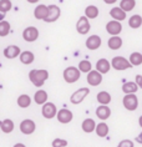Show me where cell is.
I'll return each mask as SVG.
<instances>
[{"label":"cell","mask_w":142,"mask_h":147,"mask_svg":"<svg viewBox=\"0 0 142 147\" xmlns=\"http://www.w3.org/2000/svg\"><path fill=\"white\" fill-rule=\"evenodd\" d=\"M29 79L34 86L41 87L46 80L49 79V72L46 70H31L29 72Z\"/></svg>","instance_id":"obj_1"},{"label":"cell","mask_w":142,"mask_h":147,"mask_svg":"<svg viewBox=\"0 0 142 147\" xmlns=\"http://www.w3.org/2000/svg\"><path fill=\"white\" fill-rule=\"evenodd\" d=\"M80 75H81V72H80L77 67H75V66H69V67L64 70V80L67 84L76 82L80 79Z\"/></svg>","instance_id":"obj_2"},{"label":"cell","mask_w":142,"mask_h":147,"mask_svg":"<svg viewBox=\"0 0 142 147\" xmlns=\"http://www.w3.org/2000/svg\"><path fill=\"white\" fill-rule=\"evenodd\" d=\"M110 66H112V67L115 70H117V71H123V70L132 67L131 64L129 62V60L125 59L123 56H115L112 59V61L110 62Z\"/></svg>","instance_id":"obj_3"},{"label":"cell","mask_w":142,"mask_h":147,"mask_svg":"<svg viewBox=\"0 0 142 147\" xmlns=\"http://www.w3.org/2000/svg\"><path fill=\"white\" fill-rule=\"evenodd\" d=\"M89 94H90V90L87 89V87H81V89L76 90L75 92L71 95L70 102H71V104H74V105L81 104V102L85 100V97H86Z\"/></svg>","instance_id":"obj_4"},{"label":"cell","mask_w":142,"mask_h":147,"mask_svg":"<svg viewBox=\"0 0 142 147\" xmlns=\"http://www.w3.org/2000/svg\"><path fill=\"white\" fill-rule=\"evenodd\" d=\"M122 104L125 106L126 110H129V111H135V110L138 107V98L135 94L125 95V97L122 98Z\"/></svg>","instance_id":"obj_5"},{"label":"cell","mask_w":142,"mask_h":147,"mask_svg":"<svg viewBox=\"0 0 142 147\" xmlns=\"http://www.w3.org/2000/svg\"><path fill=\"white\" fill-rule=\"evenodd\" d=\"M60 8L57 5H49L47 6V15L45 18V20L44 21H46V23H55V21L60 18Z\"/></svg>","instance_id":"obj_6"},{"label":"cell","mask_w":142,"mask_h":147,"mask_svg":"<svg viewBox=\"0 0 142 147\" xmlns=\"http://www.w3.org/2000/svg\"><path fill=\"white\" fill-rule=\"evenodd\" d=\"M56 112H57V109H56L55 104H52V102H45V104L42 105L41 113L45 119H47V120L54 119V117L56 116Z\"/></svg>","instance_id":"obj_7"},{"label":"cell","mask_w":142,"mask_h":147,"mask_svg":"<svg viewBox=\"0 0 142 147\" xmlns=\"http://www.w3.org/2000/svg\"><path fill=\"white\" fill-rule=\"evenodd\" d=\"M23 38L28 42H34L39 38V30L35 26H28L23 31Z\"/></svg>","instance_id":"obj_8"},{"label":"cell","mask_w":142,"mask_h":147,"mask_svg":"<svg viewBox=\"0 0 142 147\" xmlns=\"http://www.w3.org/2000/svg\"><path fill=\"white\" fill-rule=\"evenodd\" d=\"M106 31L110 34L111 36H118V34L122 31V24L118 21H108L106 24Z\"/></svg>","instance_id":"obj_9"},{"label":"cell","mask_w":142,"mask_h":147,"mask_svg":"<svg viewBox=\"0 0 142 147\" xmlns=\"http://www.w3.org/2000/svg\"><path fill=\"white\" fill-rule=\"evenodd\" d=\"M56 117L57 120H59V122L61 123H69L71 122L72 119H74V115H72V112L70 110L67 109H61L59 111L56 112Z\"/></svg>","instance_id":"obj_10"},{"label":"cell","mask_w":142,"mask_h":147,"mask_svg":"<svg viewBox=\"0 0 142 147\" xmlns=\"http://www.w3.org/2000/svg\"><path fill=\"white\" fill-rule=\"evenodd\" d=\"M90 28H91L90 21L87 20L85 16H81L77 20V24H76V30H77L79 34H81V35L87 34V32L90 31Z\"/></svg>","instance_id":"obj_11"},{"label":"cell","mask_w":142,"mask_h":147,"mask_svg":"<svg viewBox=\"0 0 142 147\" xmlns=\"http://www.w3.org/2000/svg\"><path fill=\"white\" fill-rule=\"evenodd\" d=\"M35 128H36V125L35 122L32 120H23V122L20 123V131L23 132L24 135H31V134H34V131H35Z\"/></svg>","instance_id":"obj_12"},{"label":"cell","mask_w":142,"mask_h":147,"mask_svg":"<svg viewBox=\"0 0 142 147\" xmlns=\"http://www.w3.org/2000/svg\"><path fill=\"white\" fill-rule=\"evenodd\" d=\"M87 82L91 86H99L101 82H102V75H100L97 71L95 70H91V71L87 74Z\"/></svg>","instance_id":"obj_13"},{"label":"cell","mask_w":142,"mask_h":147,"mask_svg":"<svg viewBox=\"0 0 142 147\" xmlns=\"http://www.w3.org/2000/svg\"><path fill=\"white\" fill-rule=\"evenodd\" d=\"M101 38L99 35H91L86 40V47L89 50H97L101 46Z\"/></svg>","instance_id":"obj_14"},{"label":"cell","mask_w":142,"mask_h":147,"mask_svg":"<svg viewBox=\"0 0 142 147\" xmlns=\"http://www.w3.org/2000/svg\"><path fill=\"white\" fill-rule=\"evenodd\" d=\"M20 53H21V50H20L19 46H16V45H9V46H6L5 50H4V56L6 59H10V60H13V59H15V57L19 56Z\"/></svg>","instance_id":"obj_15"},{"label":"cell","mask_w":142,"mask_h":147,"mask_svg":"<svg viewBox=\"0 0 142 147\" xmlns=\"http://www.w3.org/2000/svg\"><path fill=\"white\" fill-rule=\"evenodd\" d=\"M110 61L106 60V59H100L96 62V70L95 71H97L100 75H104V74H107L110 71Z\"/></svg>","instance_id":"obj_16"},{"label":"cell","mask_w":142,"mask_h":147,"mask_svg":"<svg viewBox=\"0 0 142 147\" xmlns=\"http://www.w3.org/2000/svg\"><path fill=\"white\" fill-rule=\"evenodd\" d=\"M96 116L99 117L100 120H107L108 117L111 116V109L108 107V106L100 105L99 107L96 109Z\"/></svg>","instance_id":"obj_17"},{"label":"cell","mask_w":142,"mask_h":147,"mask_svg":"<svg viewBox=\"0 0 142 147\" xmlns=\"http://www.w3.org/2000/svg\"><path fill=\"white\" fill-rule=\"evenodd\" d=\"M47 15V6L44 5V4H40L35 8L34 10V16L35 19L38 20H45V18Z\"/></svg>","instance_id":"obj_18"},{"label":"cell","mask_w":142,"mask_h":147,"mask_svg":"<svg viewBox=\"0 0 142 147\" xmlns=\"http://www.w3.org/2000/svg\"><path fill=\"white\" fill-rule=\"evenodd\" d=\"M110 15L112 16V19L115 21H118V23H121L126 19V13L122 11L120 8H112L110 10Z\"/></svg>","instance_id":"obj_19"},{"label":"cell","mask_w":142,"mask_h":147,"mask_svg":"<svg viewBox=\"0 0 142 147\" xmlns=\"http://www.w3.org/2000/svg\"><path fill=\"white\" fill-rule=\"evenodd\" d=\"M107 45L111 50H118L122 46V39L120 36H111L107 41Z\"/></svg>","instance_id":"obj_20"},{"label":"cell","mask_w":142,"mask_h":147,"mask_svg":"<svg viewBox=\"0 0 142 147\" xmlns=\"http://www.w3.org/2000/svg\"><path fill=\"white\" fill-rule=\"evenodd\" d=\"M95 131L99 137H106L108 135V125L106 122H100L99 125H96Z\"/></svg>","instance_id":"obj_21"},{"label":"cell","mask_w":142,"mask_h":147,"mask_svg":"<svg viewBox=\"0 0 142 147\" xmlns=\"http://www.w3.org/2000/svg\"><path fill=\"white\" fill-rule=\"evenodd\" d=\"M34 101L38 105H44L45 102H47V92L44 90H38L34 95Z\"/></svg>","instance_id":"obj_22"},{"label":"cell","mask_w":142,"mask_h":147,"mask_svg":"<svg viewBox=\"0 0 142 147\" xmlns=\"http://www.w3.org/2000/svg\"><path fill=\"white\" fill-rule=\"evenodd\" d=\"M97 16H99V9H97L95 5H89L85 9V18L87 20L89 19L94 20V19H96Z\"/></svg>","instance_id":"obj_23"},{"label":"cell","mask_w":142,"mask_h":147,"mask_svg":"<svg viewBox=\"0 0 142 147\" xmlns=\"http://www.w3.org/2000/svg\"><path fill=\"white\" fill-rule=\"evenodd\" d=\"M31 105V97L26 94H23L17 97V106L21 109H28Z\"/></svg>","instance_id":"obj_24"},{"label":"cell","mask_w":142,"mask_h":147,"mask_svg":"<svg viewBox=\"0 0 142 147\" xmlns=\"http://www.w3.org/2000/svg\"><path fill=\"white\" fill-rule=\"evenodd\" d=\"M81 127H82V131L83 132H86V134H90V132L95 131L96 122H95V120H92V119H86V120H83Z\"/></svg>","instance_id":"obj_25"},{"label":"cell","mask_w":142,"mask_h":147,"mask_svg":"<svg viewBox=\"0 0 142 147\" xmlns=\"http://www.w3.org/2000/svg\"><path fill=\"white\" fill-rule=\"evenodd\" d=\"M19 57H20L21 64H24V65H29V64H31V62L34 61V59H35L34 54H32L31 51H23V53H20Z\"/></svg>","instance_id":"obj_26"},{"label":"cell","mask_w":142,"mask_h":147,"mask_svg":"<svg viewBox=\"0 0 142 147\" xmlns=\"http://www.w3.org/2000/svg\"><path fill=\"white\" fill-rule=\"evenodd\" d=\"M97 101L100 102V105L102 106H107L111 102V95L107 92V91H101V92L97 94Z\"/></svg>","instance_id":"obj_27"},{"label":"cell","mask_w":142,"mask_h":147,"mask_svg":"<svg viewBox=\"0 0 142 147\" xmlns=\"http://www.w3.org/2000/svg\"><path fill=\"white\" fill-rule=\"evenodd\" d=\"M137 90H138L137 85H136L135 82H132V81L126 82V84H123V85H122V91H123V92H125L126 95L136 94V92H137Z\"/></svg>","instance_id":"obj_28"},{"label":"cell","mask_w":142,"mask_h":147,"mask_svg":"<svg viewBox=\"0 0 142 147\" xmlns=\"http://www.w3.org/2000/svg\"><path fill=\"white\" fill-rule=\"evenodd\" d=\"M135 6H136V1L135 0H121V3H120V9L125 13L132 10Z\"/></svg>","instance_id":"obj_29"},{"label":"cell","mask_w":142,"mask_h":147,"mask_svg":"<svg viewBox=\"0 0 142 147\" xmlns=\"http://www.w3.org/2000/svg\"><path fill=\"white\" fill-rule=\"evenodd\" d=\"M0 130H1L4 134H10L14 130V122L10 119H6L4 121H1V125H0Z\"/></svg>","instance_id":"obj_30"},{"label":"cell","mask_w":142,"mask_h":147,"mask_svg":"<svg viewBox=\"0 0 142 147\" xmlns=\"http://www.w3.org/2000/svg\"><path fill=\"white\" fill-rule=\"evenodd\" d=\"M10 31H11V28H10V24L8 21H5V20L0 21V36L1 38L8 36L10 34Z\"/></svg>","instance_id":"obj_31"},{"label":"cell","mask_w":142,"mask_h":147,"mask_svg":"<svg viewBox=\"0 0 142 147\" xmlns=\"http://www.w3.org/2000/svg\"><path fill=\"white\" fill-rule=\"evenodd\" d=\"M129 62L131 66H138L142 64V55L140 53H132L130 55V60Z\"/></svg>","instance_id":"obj_32"},{"label":"cell","mask_w":142,"mask_h":147,"mask_svg":"<svg viewBox=\"0 0 142 147\" xmlns=\"http://www.w3.org/2000/svg\"><path fill=\"white\" fill-rule=\"evenodd\" d=\"M129 25L132 29H138L142 25V18L140 15H132L129 20Z\"/></svg>","instance_id":"obj_33"},{"label":"cell","mask_w":142,"mask_h":147,"mask_svg":"<svg viewBox=\"0 0 142 147\" xmlns=\"http://www.w3.org/2000/svg\"><path fill=\"white\" fill-rule=\"evenodd\" d=\"M91 67H92V65H91V62L89 60H82V61H80L77 70L80 72H87L89 74L91 71Z\"/></svg>","instance_id":"obj_34"},{"label":"cell","mask_w":142,"mask_h":147,"mask_svg":"<svg viewBox=\"0 0 142 147\" xmlns=\"http://www.w3.org/2000/svg\"><path fill=\"white\" fill-rule=\"evenodd\" d=\"M11 1L10 0H0V10H1L3 13H8L9 10H11Z\"/></svg>","instance_id":"obj_35"},{"label":"cell","mask_w":142,"mask_h":147,"mask_svg":"<svg viewBox=\"0 0 142 147\" xmlns=\"http://www.w3.org/2000/svg\"><path fill=\"white\" fill-rule=\"evenodd\" d=\"M67 146V141L63 138H55L52 141V147H66Z\"/></svg>","instance_id":"obj_36"},{"label":"cell","mask_w":142,"mask_h":147,"mask_svg":"<svg viewBox=\"0 0 142 147\" xmlns=\"http://www.w3.org/2000/svg\"><path fill=\"white\" fill-rule=\"evenodd\" d=\"M117 147H135V145L131 140H122V141L118 143Z\"/></svg>","instance_id":"obj_37"},{"label":"cell","mask_w":142,"mask_h":147,"mask_svg":"<svg viewBox=\"0 0 142 147\" xmlns=\"http://www.w3.org/2000/svg\"><path fill=\"white\" fill-rule=\"evenodd\" d=\"M137 85V87H142V76L141 75H137L136 76V82H135Z\"/></svg>","instance_id":"obj_38"},{"label":"cell","mask_w":142,"mask_h":147,"mask_svg":"<svg viewBox=\"0 0 142 147\" xmlns=\"http://www.w3.org/2000/svg\"><path fill=\"white\" fill-rule=\"evenodd\" d=\"M5 15H6V14H5V13H3L1 10H0V21H3V20L5 19Z\"/></svg>","instance_id":"obj_39"},{"label":"cell","mask_w":142,"mask_h":147,"mask_svg":"<svg viewBox=\"0 0 142 147\" xmlns=\"http://www.w3.org/2000/svg\"><path fill=\"white\" fill-rule=\"evenodd\" d=\"M13 147H26V146L23 145V143H15V145H14Z\"/></svg>","instance_id":"obj_40"},{"label":"cell","mask_w":142,"mask_h":147,"mask_svg":"<svg viewBox=\"0 0 142 147\" xmlns=\"http://www.w3.org/2000/svg\"><path fill=\"white\" fill-rule=\"evenodd\" d=\"M0 125H1V121H0Z\"/></svg>","instance_id":"obj_41"}]
</instances>
